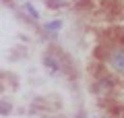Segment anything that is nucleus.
<instances>
[{
    "label": "nucleus",
    "mask_w": 124,
    "mask_h": 118,
    "mask_svg": "<svg viewBox=\"0 0 124 118\" xmlns=\"http://www.w3.org/2000/svg\"><path fill=\"white\" fill-rule=\"evenodd\" d=\"M48 4L50 6H64V2L62 0H48Z\"/></svg>",
    "instance_id": "6"
},
{
    "label": "nucleus",
    "mask_w": 124,
    "mask_h": 118,
    "mask_svg": "<svg viewBox=\"0 0 124 118\" xmlns=\"http://www.w3.org/2000/svg\"><path fill=\"white\" fill-rule=\"evenodd\" d=\"M8 110H10V106H6V101H2V114H4V116L8 114Z\"/></svg>",
    "instance_id": "7"
},
{
    "label": "nucleus",
    "mask_w": 124,
    "mask_h": 118,
    "mask_svg": "<svg viewBox=\"0 0 124 118\" xmlns=\"http://www.w3.org/2000/svg\"><path fill=\"white\" fill-rule=\"evenodd\" d=\"M95 91H97L99 95L110 93V91H112V79H110V77H101V79H99V83L95 85Z\"/></svg>",
    "instance_id": "3"
},
{
    "label": "nucleus",
    "mask_w": 124,
    "mask_h": 118,
    "mask_svg": "<svg viewBox=\"0 0 124 118\" xmlns=\"http://www.w3.org/2000/svg\"><path fill=\"white\" fill-rule=\"evenodd\" d=\"M110 66L114 70H124V48H114L110 54Z\"/></svg>",
    "instance_id": "1"
},
{
    "label": "nucleus",
    "mask_w": 124,
    "mask_h": 118,
    "mask_svg": "<svg viewBox=\"0 0 124 118\" xmlns=\"http://www.w3.org/2000/svg\"><path fill=\"white\" fill-rule=\"evenodd\" d=\"M23 6H25V10H27V13H29V15H31V17H33V19H39V13H37V10L33 8V6H31L29 2H25V4H23Z\"/></svg>",
    "instance_id": "5"
},
{
    "label": "nucleus",
    "mask_w": 124,
    "mask_h": 118,
    "mask_svg": "<svg viewBox=\"0 0 124 118\" xmlns=\"http://www.w3.org/2000/svg\"><path fill=\"white\" fill-rule=\"evenodd\" d=\"M44 66H46V68H48L52 75L62 73V64H60V60H58V58H54L52 54H46V56H44Z\"/></svg>",
    "instance_id": "2"
},
{
    "label": "nucleus",
    "mask_w": 124,
    "mask_h": 118,
    "mask_svg": "<svg viewBox=\"0 0 124 118\" xmlns=\"http://www.w3.org/2000/svg\"><path fill=\"white\" fill-rule=\"evenodd\" d=\"M60 27H62V21H50V23H44V31L46 33H50V35H54V33H58L60 31Z\"/></svg>",
    "instance_id": "4"
}]
</instances>
